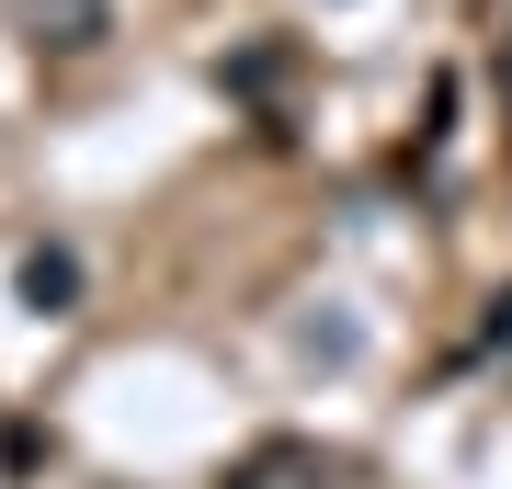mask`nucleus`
Listing matches in <instances>:
<instances>
[{
  "instance_id": "nucleus-3",
  "label": "nucleus",
  "mask_w": 512,
  "mask_h": 489,
  "mask_svg": "<svg viewBox=\"0 0 512 489\" xmlns=\"http://www.w3.org/2000/svg\"><path fill=\"white\" fill-rule=\"evenodd\" d=\"M296 353H308V364H330V376H342V364L365 353V330H353L342 308H330V319H296Z\"/></svg>"
},
{
  "instance_id": "nucleus-2",
  "label": "nucleus",
  "mask_w": 512,
  "mask_h": 489,
  "mask_svg": "<svg viewBox=\"0 0 512 489\" xmlns=\"http://www.w3.org/2000/svg\"><path fill=\"white\" fill-rule=\"evenodd\" d=\"M23 23H35L46 57H92L114 35V0H23Z\"/></svg>"
},
{
  "instance_id": "nucleus-5",
  "label": "nucleus",
  "mask_w": 512,
  "mask_h": 489,
  "mask_svg": "<svg viewBox=\"0 0 512 489\" xmlns=\"http://www.w3.org/2000/svg\"><path fill=\"white\" fill-rule=\"evenodd\" d=\"M296 467H308V455H296V444H262V455H251V467H239V478H228V489H285V478H296Z\"/></svg>"
},
{
  "instance_id": "nucleus-1",
  "label": "nucleus",
  "mask_w": 512,
  "mask_h": 489,
  "mask_svg": "<svg viewBox=\"0 0 512 489\" xmlns=\"http://www.w3.org/2000/svg\"><path fill=\"white\" fill-rule=\"evenodd\" d=\"M12 285H23V308H35V319H69V308H80V285H92V273H80V251H69V239H23V262H12Z\"/></svg>"
},
{
  "instance_id": "nucleus-4",
  "label": "nucleus",
  "mask_w": 512,
  "mask_h": 489,
  "mask_svg": "<svg viewBox=\"0 0 512 489\" xmlns=\"http://www.w3.org/2000/svg\"><path fill=\"white\" fill-rule=\"evenodd\" d=\"M217 80L239 91V103H274V80H285V46H251V57H228Z\"/></svg>"
}]
</instances>
